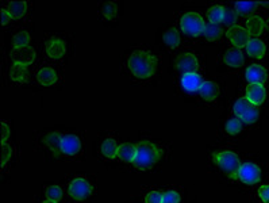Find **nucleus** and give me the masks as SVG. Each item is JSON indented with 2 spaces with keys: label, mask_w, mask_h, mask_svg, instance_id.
Returning a JSON list of instances; mask_svg holds the SVG:
<instances>
[{
  "label": "nucleus",
  "mask_w": 269,
  "mask_h": 203,
  "mask_svg": "<svg viewBox=\"0 0 269 203\" xmlns=\"http://www.w3.org/2000/svg\"><path fill=\"white\" fill-rule=\"evenodd\" d=\"M10 76L16 83H24L28 77L27 65L14 64L11 66V69H10Z\"/></svg>",
  "instance_id": "obj_21"
},
{
  "label": "nucleus",
  "mask_w": 269,
  "mask_h": 203,
  "mask_svg": "<svg viewBox=\"0 0 269 203\" xmlns=\"http://www.w3.org/2000/svg\"><path fill=\"white\" fill-rule=\"evenodd\" d=\"M92 184L84 178H76L69 183L68 192L76 200H84V199H87L89 195L92 194Z\"/></svg>",
  "instance_id": "obj_5"
},
{
  "label": "nucleus",
  "mask_w": 269,
  "mask_h": 203,
  "mask_svg": "<svg viewBox=\"0 0 269 203\" xmlns=\"http://www.w3.org/2000/svg\"><path fill=\"white\" fill-rule=\"evenodd\" d=\"M80 138L75 134H65L61 140V153L66 154V156H75L80 152Z\"/></svg>",
  "instance_id": "obj_9"
},
{
  "label": "nucleus",
  "mask_w": 269,
  "mask_h": 203,
  "mask_svg": "<svg viewBox=\"0 0 269 203\" xmlns=\"http://www.w3.org/2000/svg\"><path fill=\"white\" fill-rule=\"evenodd\" d=\"M203 36H205L209 41L219 40V38H221V36H222V28L219 27V24L207 23L206 24Z\"/></svg>",
  "instance_id": "obj_28"
},
{
  "label": "nucleus",
  "mask_w": 269,
  "mask_h": 203,
  "mask_svg": "<svg viewBox=\"0 0 269 203\" xmlns=\"http://www.w3.org/2000/svg\"><path fill=\"white\" fill-rule=\"evenodd\" d=\"M245 77L250 84H262L266 80V69L262 65L253 64L246 69Z\"/></svg>",
  "instance_id": "obj_12"
},
{
  "label": "nucleus",
  "mask_w": 269,
  "mask_h": 203,
  "mask_svg": "<svg viewBox=\"0 0 269 203\" xmlns=\"http://www.w3.org/2000/svg\"><path fill=\"white\" fill-rule=\"evenodd\" d=\"M137 153V145L133 144H122L119 145V152H118V157L125 162H134Z\"/></svg>",
  "instance_id": "obj_20"
},
{
  "label": "nucleus",
  "mask_w": 269,
  "mask_h": 203,
  "mask_svg": "<svg viewBox=\"0 0 269 203\" xmlns=\"http://www.w3.org/2000/svg\"><path fill=\"white\" fill-rule=\"evenodd\" d=\"M7 10L11 12L14 19H19L27 11V3L26 2H10Z\"/></svg>",
  "instance_id": "obj_24"
},
{
  "label": "nucleus",
  "mask_w": 269,
  "mask_h": 203,
  "mask_svg": "<svg viewBox=\"0 0 269 203\" xmlns=\"http://www.w3.org/2000/svg\"><path fill=\"white\" fill-rule=\"evenodd\" d=\"M213 160L230 179H237L238 170L241 166V161L237 154L230 150H219L213 154Z\"/></svg>",
  "instance_id": "obj_3"
},
{
  "label": "nucleus",
  "mask_w": 269,
  "mask_h": 203,
  "mask_svg": "<svg viewBox=\"0 0 269 203\" xmlns=\"http://www.w3.org/2000/svg\"><path fill=\"white\" fill-rule=\"evenodd\" d=\"M223 61H225V64H227L229 66L240 68V66H242L244 62H245V57H244V53H242L240 49L231 48L225 53Z\"/></svg>",
  "instance_id": "obj_16"
},
{
  "label": "nucleus",
  "mask_w": 269,
  "mask_h": 203,
  "mask_svg": "<svg viewBox=\"0 0 269 203\" xmlns=\"http://www.w3.org/2000/svg\"><path fill=\"white\" fill-rule=\"evenodd\" d=\"M66 52V45L60 38H50L46 42V53L52 58H61Z\"/></svg>",
  "instance_id": "obj_14"
},
{
  "label": "nucleus",
  "mask_w": 269,
  "mask_h": 203,
  "mask_svg": "<svg viewBox=\"0 0 269 203\" xmlns=\"http://www.w3.org/2000/svg\"><path fill=\"white\" fill-rule=\"evenodd\" d=\"M14 19V16L11 15V12L8 11L7 8H3V10H2V24H7L8 22H10V20H12Z\"/></svg>",
  "instance_id": "obj_40"
},
{
  "label": "nucleus",
  "mask_w": 269,
  "mask_h": 203,
  "mask_svg": "<svg viewBox=\"0 0 269 203\" xmlns=\"http://www.w3.org/2000/svg\"><path fill=\"white\" fill-rule=\"evenodd\" d=\"M219 92H221L219 87L214 81H203V84H201L200 89H199L200 96L207 101L215 100L219 96Z\"/></svg>",
  "instance_id": "obj_17"
},
{
  "label": "nucleus",
  "mask_w": 269,
  "mask_h": 203,
  "mask_svg": "<svg viewBox=\"0 0 269 203\" xmlns=\"http://www.w3.org/2000/svg\"><path fill=\"white\" fill-rule=\"evenodd\" d=\"M102 153L105 154L106 157L109 158H115L118 156V152H119V145L117 144V141L114 140H106L102 144Z\"/></svg>",
  "instance_id": "obj_25"
},
{
  "label": "nucleus",
  "mask_w": 269,
  "mask_h": 203,
  "mask_svg": "<svg viewBox=\"0 0 269 203\" xmlns=\"http://www.w3.org/2000/svg\"><path fill=\"white\" fill-rule=\"evenodd\" d=\"M258 196L264 203H269V184H264L258 190Z\"/></svg>",
  "instance_id": "obj_39"
},
{
  "label": "nucleus",
  "mask_w": 269,
  "mask_h": 203,
  "mask_svg": "<svg viewBox=\"0 0 269 203\" xmlns=\"http://www.w3.org/2000/svg\"><path fill=\"white\" fill-rule=\"evenodd\" d=\"M176 68L181 73L196 72L197 68H199V62H197V58L193 54L184 53V54L179 56V58L176 60Z\"/></svg>",
  "instance_id": "obj_11"
},
{
  "label": "nucleus",
  "mask_w": 269,
  "mask_h": 203,
  "mask_svg": "<svg viewBox=\"0 0 269 203\" xmlns=\"http://www.w3.org/2000/svg\"><path fill=\"white\" fill-rule=\"evenodd\" d=\"M62 134L60 131H53V133L48 134L46 137H45V144L50 148L53 153L58 156L61 153V140H62Z\"/></svg>",
  "instance_id": "obj_19"
},
{
  "label": "nucleus",
  "mask_w": 269,
  "mask_h": 203,
  "mask_svg": "<svg viewBox=\"0 0 269 203\" xmlns=\"http://www.w3.org/2000/svg\"><path fill=\"white\" fill-rule=\"evenodd\" d=\"M242 125H244V123H242L240 118H231V119L226 122L225 129L229 134L236 136V134H238L242 130Z\"/></svg>",
  "instance_id": "obj_30"
},
{
  "label": "nucleus",
  "mask_w": 269,
  "mask_h": 203,
  "mask_svg": "<svg viewBox=\"0 0 269 203\" xmlns=\"http://www.w3.org/2000/svg\"><path fill=\"white\" fill-rule=\"evenodd\" d=\"M180 26L181 30L188 34V36L192 37H197L201 36L205 32V19L200 14L197 12H187L184 15L181 16L180 19Z\"/></svg>",
  "instance_id": "obj_4"
},
{
  "label": "nucleus",
  "mask_w": 269,
  "mask_h": 203,
  "mask_svg": "<svg viewBox=\"0 0 269 203\" xmlns=\"http://www.w3.org/2000/svg\"><path fill=\"white\" fill-rule=\"evenodd\" d=\"M236 20H237V14H236V11L226 8L225 16H223V23L231 27V26H234V23H236Z\"/></svg>",
  "instance_id": "obj_38"
},
{
  "label": "nucleus",
  "mask_w": 269,
  "mask_h": 203,
  "mask_svg": "<svg viewBox=\"0 0 269 203\" xmlns=\"http://www.w3.org/2000/svg\"><path fill=\"white\" fill-rule=\"evenodd\" d=\"M162 203H180V194L175 190H169L162 195Z\"/></svg>",
  "instance_id": "obj_35"
},
{
  "label": "nucleus",
  "mask_w": 269,
  "mask_h": 203,
  "mask_svg": "<svg viewBox=\"0 0 269 203\" xmlns=\"http://www.w3.org/2000/svg\"><path fill=\"white\" fill-rule=\"evenodd\" d=\"M103 14L107 19L114 20L117 18L118 14V7L115 3H105L103 4Z\"/></svg>",
  "instance_id": "obj_34"
},
{
  "label": "nucleus",
  "mask_w": 269,
  "mask_h": 203,
  "mask_svg": "<svg viewBox=\"0 0 269 203\" xmlns=\"http://www.w3.org/2000/svg\"><path fill=\"white\" fill-rule=\"evenodd\" d=\"M258 117H260V110H258V107H256V106H250L249 109L242 114V117L240 118V119H241L242 123L252 125V123H254V122L257 121Z\"/></svg>",
  "instance_id": "obj_27"
},
{
  "label": "nucleus",
  "mask_w": 269,
  "mask_h": 203,
  "mask_svg": "<svg viewBox=\"0 0 269 203\" xmlns=\"http://www.w3.org/2000/svg\"><path fill=\"white\" fill-rule=\"evenodd\" d=\"M248 31H249L250 36H258L261 34V31L265 28V22L262 19L261 16H252L248 19Z\"/></svg>",
  "instance_id": "obj_22"
},
{
  "label": "nucleus",
  "mask_w": 269,
  "mask_h": 203,
  "mask_svg": "<svg viewBox=\"0 0 269 203\" xmlns=\"http://www.w3.org/2000/svg\"><path fill=\"white\" fill-rule=\"evenodd\" d=\"M30 41H31V37L27 31H20L14 36L12 45H14V48H26L30 44Z\"/></svg>",
  "instance_id": "obj_29"
},
{
  "label": "nucleus",
  "mask_w": 269,
  "mask_h": 203,
  "mask_svg": "<svg viewBox=\"0 0 269 203\" xmlns=\"http://www.w3.org/2000/svg\"><path fill=\"white\" fill-rule=\"evenodd\" d=\"M257 6L258 3H256V2H237L234 7H236V11H237L238 14H249V12L253 11Z\"/></svg>",
  "instance_id": "obj_31"
},
{
  "label": "nucleus",
  "mask_w": 269,
  "mask_h": 203,
  "mask_svg": "<svg viewBox=\"0 0 269 203\" xmlns=\"http://www.w3.org/2000/svg\"><path fill=\"white\" fill-rule=\"evenodd\" d=\"M266 97V89L262 84H249L245 91V99L252 106H261Z\"/></svg>",
  "instance_id": "obj_8"
},
{
  "label": "nucleus",
  "mask_w": 269,
  "mask_h": 203,
  "mask_svg": "<svg viewBox=\"0 0 269 203\" xmlns=\"http://www.w3.org/2000/svg\"><path fill=\"white\" fill-rule=\"evenodd\" d=\"M237 179H240L244 184L253 186L261 180V170L253 162H244L238 170Z\"/></svg>",
  "instance_id": "obj_6"
},
{
  "label": "nucleus",
  "mask_w": 269,
  "mask_h": 203,
  "mask_svg": "<svg viewBox=\"0 0 269 203\" xmlns=\"http://www.w3.org/2000/svg\"><path fill=\"white\" fill-rule=\"evenodd\" d=\"M12 148L8 145L7 142H2V166H4L11 158Z\"/></svg>",
  "instance_id": "obj_37"
},
{
  "label": "nucleus",
  "mask_w": 269,
  "mask_h": 203,
  "mask_svg": "<svg viewBox=\"0 0 269 203\" xmlns=\"http://www.w3.org/2000/svg\"><path fill=\"white\" fill-rule=\"evenodd\" d=\"M130 71L138 79L153 76L157 69V58L146 50H134L127 61Z\"/></svg>",
  "instance_id": "obj_1"
},
{
  "label": "nucleus",
  "mask_w": 269,
  "mask_h": 203,
  "mask_svg": "<svg viewBox=\"0 0 269 203\" xmlns=\"http://www.w3.org/2000/svg\"><path fill=\"white\" fill-rule=\"evenodd\" d=\"M164 42L172 49L177 48L180 45V34L176 28L171 27L164 32Z\"/></svg>",
  "instance_id": "obj_26"
},
{
  "label": "nucleus",
  "mask_w": 269,
  "mask_h": 203,
  "mask_svg": "<svg viewBox=\"0 0 269 203\" xmlns=\"http://www.w3.org/2000/svg\"><path fill=\"white\" fill-rule=\"evenodd\" d=\"M161 157V149L150 141H141L137 144V153L134 165L140 170H149Z\"/></svg>",
  "instance_id": "obj_2"
},
{
  "label": "nucleus",
  "mask_w": 269,
  "mask_h": 203,
  "mask_svg": "<svg viewBox=\"0 0 269 203\" xmlns=\"http://www.w3.org/2000/svg\"><path fill=\"white\" fill-rule=\"evenodd\" d=\"M250 103L248 100H246L245 97H241V99H238L236 103H234L233 106V111L234 114H236V117L237 118H241L242 117V114L245 113L246 110L249 109L250 107Z\"/></svg>",
  "instance_id": "obj_32"
},
{
  "label": "nucleus",
  "mask_w": 269,
  "mask_h": 203,
  "mask_svg": "<svg viewBox=\"0 0 269 203\" xmlns=\"http://www.w3.org/2000/svg\"><path fill=\"white\" fill-rule=\"evenodd\" d=\"M162 195L161 191H150L145 195V203H162Z\"/></svg>",
  "instance_id": "obj_36"
},
{
  "label": "nucleus",
  "mask_w": 269,
  "mask_h": 203,
  "mask_svg": "<svg viewBox=\"0 0 269 203\" xmlns=\"http://www.w3.org/2000/svg\"><path fill=\"white\" fill-rule=\"evenodd\" d=\"M37 79H38V83L44 87H50V85L56 84L57 83V73L53 68H42L38 71L37 73Z\"/></svg>",
  "instance_id": "obj_18"
},
{
  "label": "nucleus",
  "mask_w": 269,
  "mask_h": 203,
  "mask_svg": "<svg viewBox=\"0 0 269 203\" xmlns=\"http://www.w3.org/2000/svg\"><path fill=\"white\" fill-rule=\"evenodd\" d=\"M226 36L229 38V41L233 44L234 48H244L248 45V42L250 41V34L248 31V28L242 27V26H238V24H234L231 27H229Z\"/></svg>",
  "instance_id": "obj_7"
},
{
  "label": "nucleus",
  "mask_w": 269,
  "mask_h": 203,
  "mask_svg": "<svg viewBox=\"0 0 269 203\" xmlns=\"http://www.w3.org/2000/svg\"><path fill=\"white\" fill-rule=\"evenodd\" d=\"M42 203H57V202H54V200H50V199H46V200H45V202H42Z\"/></svg>",
  "instance_id": "obj_42"
},
{
  "label": "nucleus",
  "mask_w": 269,
  "mask_h": 203,
  "mask_svg": "<svg viewBox=\"0 0 269 203\" xmlns=\"http://www.w3.org/2000/svg\"><path fill=\"white\" fill-rule=\"evenodd\" d=\"M246 52L249 54L250 57H253V58H262V57L265 56L266 53V46L265 44L262 42L261 40H258L257 37L256 38H250V41L248 42V45L245 46Z\"/></svg>",
  "instance_id": "obj_15"
},
{
  "label": "nucleus",
  "mask_w": 269,
  "mask_h": 203,
  "mask_svg": "<svg viewBox=\"0 0 269 203\" xmlns=\"http://www.w3.org/2000/svg\"><path fill=\"white\" fill-rule=\"evenodd\" d=\"M46 196H48V199H50V200L58 202V200L62 198V188L58 186L48 187V190H46Z\"/></svg>",
  "instance_id": "obj_33"
},
{
  "label": "nucleus",
  "mask_w": 269,
  "mask_h": 203,
  "mask_svg": "<svg viewBox=\"0 0 269 203\" xmlns=\"http://www.w3.org/2000/svg\"><path fill=\"white\" fill-rule=\"evenodd\" d=\"M201 84H203V81L196 72L184 73L181 77V85L187 92H196V91L199 92Z\"/></svg>",
  "instance_id": "obj_13"
},
{
  "label": "nucleus",
  "mask_w": 269,
  "mask_h": 203,
  "mask_svg": "<svg viewBox=\"0 0 269 203\" xmlns=\"http://www.w3.org/2000/svg\"><path fill=\"white\" fill-rule=\"evenodd\" d=\"M10 137V127L6 122L2 123V142L7 141V138Z\"/></svg>",
  "instance_id": "obj_41"
},
{
  "label": "nucleus",
  "mask_w": 269,
  "mask_h": 203,
  "mask_svg": "<svg viewBox=\"0 0 269 203\" xmlns=\"http://www.w3.org/2000/svg\"><path fill=\"white\" fill-rule=\"evenodd\" d=\"M11 58L14 64L28 65L31 64L34 58H36V52L31 46H26V48H14L11 52Z\"/></svg>",
  "instance_id": "obj_10"
},
{
  "label": "nucleus",
  "mask_w": 269,
  "mask_h": 203,
  "mask_svg": "<svg viewBox=\"0 0 269 203\" xmlns=\"http://www.w3.org/2000/svg\"><path fill=\"white\" fill-rule=\"evenodd\" d=\"M225 10L226 8L223 6H213L210 7L209 12H207V18H209L210 23L219 24L221 22H223V16H225Z\"/></svg>",
  "instance_id": "obj_23"
}]
</instances>
